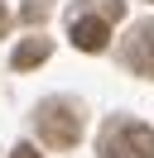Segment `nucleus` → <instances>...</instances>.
Returning <instances> with one entry per match:
<instances>
[{
  "label": "nucleus",
  "mask_w": 154,
  "mask_h": 158,
  "mask_svg": "<svg viewBox=\"0 0 154 158\" xmlns=\"http://www.w3.org/2000/svg\"><path fill=\"white\" fill-rule=\"evenodd\" d=\"M34 120H38V139L53 148H72L82 139V110L72 101H43Z\"/></svg>",
  "instance_id": "obj_1"
},
{
  "label": "nucleus",
  "mask_w": 154,
  "mask_h": 158,
  "mask_svg": "<svg viewBox=\"0 0 154 158\" xmlns=\"http://www.w3.org/2000/svg\"><path fill=\"white\" fill-rule=\"evenodd\" d=\"M101 158H154V129L135 120H111L101 129Z\"/></svg>",
  "instance_id": "obj_2"
},
{
  "label": "nucleus",
  "mask_w": 154,
  "mask_h": 158,
  "mask_svg": "<svg viewBox=\"0 0 154 158\" xmlns=\"http://www.w3.org/2000/svg\"><path fill=\"white\" fill-rule=\"evenodd\" d=\"M106 39H111L106 15H82V19H72V43H77L82 53H101Z\"/></svg>",
  "instance_id": "obj_3"
},
{
  "label": "nucleus",
  "mask_w": 154,
  "mask_h": 158,
  "mask_svg": "<svg viewBox=\"0 0 154 158\" xmlns=\"http://www.w3.org/2000/svg\"><path fill=\"white\" fill-rule=\"evenodd\" d=\"M125 62H130V67L140 72V77H154V19L135 29L130 48H125Z\"/></svg>",
  "instance_id": "obj_4"
},
{
  "label": "nucleus",
  "mask_w": 154,
  "mask_h": 158,
  "mask_svg": "<svg viewBox=\"0 0 154 158\" xmlns=\"http://www.w3.org/2000/svg\"><path fill=\"white\" fill-rule=\"evenodd\" d=\"M48 53H53V48H48V39H24V43L15 48V67L29 72V67H38V62H48Z\"/></svg>",
  "instance_id": "obj_5"
},
{
  "label": "nucleus",
  "mask_w": 154,
  "mask_h": 158,
  "mask_svg": "<svg viewBox=\"0 0 154 158\" xmlns=\"http://www.w3.org/2000/svg\"><path fill=\"white\" fill-rule=\"evenodd\" d=\"M43 10H48L43 0H29V5H24V19H43Z\"/></svg>",
  "instance_id": "obj_6"
},
{
  "label": "nucleus",
  "mask_w": 154,
  "mask_h": 158,
  "mask_svg": "<svg viewBox=\"0 0 154 158\" xmlns=\"http://www.w3.org/2000/svg\"><path fill=\"white\" fill-rule=\"evenodd\" d=\"M10 158H43V153H38L34 144H19V148H15V153H10Z\"/></svg>",
  "instance_id": "obj_7"
},
{
  "label": "nucleus",
  "mask_w": 154,
  "mask_h": 158,
  "mask_svg": "<svg viewBox=\"0 0 154 158\" xmlns=\"http://www.w3.org/2000/svg\"><path fill=\"white\" fill-rule=\"evenodd\" d=\"M5 24H10V15H5V5H0V34H5Z\"/></svg>",
  "instance_id": "obj_8"
}]
</instances>
